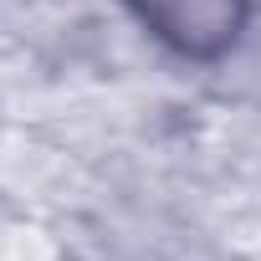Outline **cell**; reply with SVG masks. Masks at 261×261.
Returning <instances> with one entry per match:
<instances>
[{
	"label": "cell",
	"mask_w": 261,
	"mask_h": 261,
	"mask_svg": "<svg viewBox=\"0 0 261 261\" xmlns=\"http://www.w3.org/2000/svg\"><path fill=\"white\" fill-rule=\"evenodd\" d=\"M134 16L185 57H220L236 46L251 0H128Z\"/></svg>",
	"instance_id": "6da1fadb"
}]
</instances>
